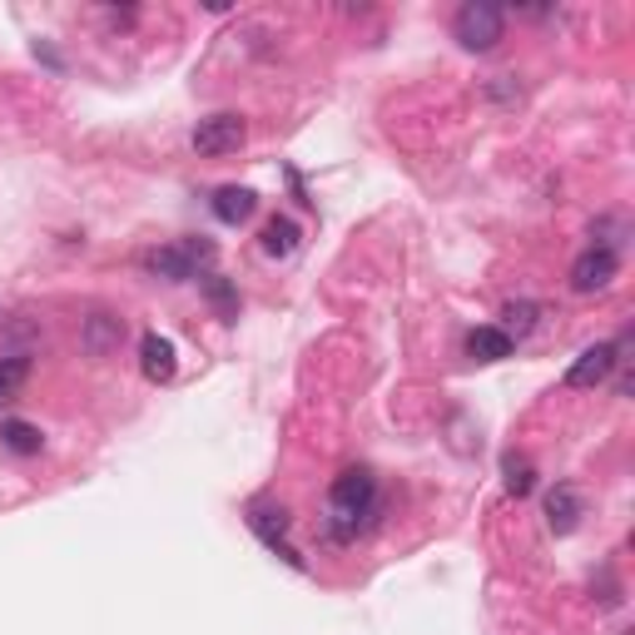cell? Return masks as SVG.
<instances>
[{
  "mask_svg": "<svg viewBox=\"0 0 635 635\" xmlns=\"http://www.w3.org/2000/svg\"><path fill=\"white\" fill-rule=\"evenodd\" d=\"M208 263H214V244H208V238H179V244L154 248V254L144 258L149 273L169 278V283H189V278H204Z\"/></svg>",
  "mask_w": 635,
  "mask_h": 635,
  "instance_id": "obj_1",
  "label": "cell"
},
{
  "mask_svg": "<svg viewBox=\"0 0 635 635\" xmlns=\"http://www.w3.org/2000/svg\"><path fill=\"white\" fill-rule=\"evenodd\" d=\"M506 30V10L492 6V0H466L452 15V35L462 50H492Z\"/></svg>",
  "mask_w": 635,
  "mask_h": 635,
  "instance_id": "obj_2",
  "label": "cell"
},
{
  "mask_svg": "<svg viewBox=\"0 0 635 635\" xmlns=\"http://www.w3.org/2000/svg\"><path fill=\"white\" fill-rule=\"evenodd\" d=\"M288 526H293V516H288L283 506H268V502H254V506H248V531H254L258 541L268 546V551L283 556V561L293 566V571H303L308 561L293 551V546H288Z\"/></svg>",
  "mask_w": 635,
  "mask_h": 635,
  "instance_id": "obj_3",
  "label": "cell"
},
{
  "mask_svg": "<svg viewBox=\"0 0 635 635\" xmlns=\"http://www.w3.org/2000/svg\"><path fill=\"white\" fill-rule=\"evenodd\" d=\"M327 502H333V512H353V516L377 512V476L367 466H347V472L333 476Z\"/></svg>",
  "mask_w": 635,
  "mask_h": 635,
  "instance_id": "obj_4",
  "label": "cell"
},
{
  "mask_svg": "<svg viewBox=\"0 0 635 635\" xmlns=\"http://www.w3.org/2000/svg\"><path fill=\"white\" fill-rule=\"evenodd\" d=\"M248 139V125H244V115H208V119H198L194 125V149L204 159H218V154H234L238 144Z\"/></svg>",
  "mask_w": 635,
  "mask_h": 635,
  "instance_id": "obj_5",
  "label": "cell"
},
{
  "mask_svg": "<svg viewBox=\"0 0 635 635\" xmlns=\"http://www.w3.org/2000/svg\"><path fill=\"white\" fill-rule=\"evenodd\" d=\"M615 273H621V254H615V248H595L591 244L571 263V288H575V293H605V288L615 283Z\"/></svg>",
  "mask_w": 635,
  "mask_h": 635,
  "instance_id": "obj_6",
  "label": "cell"
},
{
  "mask_svg": "<svg viewBox=\"0 0 635 635\" xmlns=\"http://www.w3.org/2000/svg\"><path fill=\"white\" fill-rule=\"evenodd\" d=\"M625 337L621 343H595V347H585L581 357H575L571 367H566V387H595V383H605L611 377V367L615 363H625Z\"/></svg>",
  "mask_w": 635,
  "mask_h": 635,
  "instance_id": "obj_7",
  "label": "cell"
},
{
  "mask_svg": "<svg viewBox=\"0 0 635 635\" xmlns=\"http://www.w3.org/2000/svg\"><path fill=\"white\" fill-rule=\"evenodd\" d=\"M581 516H585V502L571 482H556L551 492H546V526H551L556 536H571L575 526H581Z\"/></svg>",
  "mask_w": 635,
  "mask_h": 635,
  "instance_id": "obj_8",
  "label": "cell"
},
{
  "mask_svg": "<svg viewBox=\"0 0 635 635\" xmlns=\"http://www.w3.org/2000/svg\"><path fill=\"white\" fill-rule=\"evenodd\" d=\"M174 367H179V357H174V343H169V337H159V333L139 337V373H144L149 383H169Z\"/></svg>",
  "mask_w": 635,
  "mask_h": 635,
  "instance_id": "obj_9",
  "label": "cell"
},
{
  "mask_svg": "<svg viewBox=\"0 0 635 635\" xmlns=\"http://www.w3.org/2000/svg\"><path fill=\"white\" fill-rule=\"evenodd\" d=\"M254 208H258V194H254V189H244V184H224L214 194V218H218V224H244V218H254Z\"/></svg>",
  "mask_w": 635,
  "mask_h": 635,
  "instance_id": "obj_10",
  "label": "cell"
},
{
  "mask_svg": "<svg viewBox=\"0 0 635 635\" xmlns=\"http://www.w3.org/2000/svg\"><path fill=\"white\" fill-rule=\"evenodd\" d=\"M512 337L502 333V327H472V333H466V357H476V363H502V357H512Z\"/></svg>",
  "mask_w": 635,
  "mask_h": 635,
  "instance_id": "obj_11",
  "label": "cell"
},
{
  "mask_svg": "<svg viewBox=\"0 0 635 635\" xmlns=\"http://www.w3.org/2000/svg\"><path fill=\"white\" fill-rule=\"evenodd\" d=\"M119 337H125V318H115V313H89L85 318V353L105 357L109 347H119Z\"/></svg>",
  "mask_w": 635,
  "mask_h": 635,
  "instance_id": "obj_12",
  "label": "cell"
},
{
  "mask_svg": "<svg viewBox=\"0 0 635 635\" xmlns=\"http://www.w3.org/2000/svg\"><path fill=\"white\" fill-rule=\"evenodd\" d=\"M0 446L15 456H40V446H45V437H40L35 422H20V417H10V422H0Z\"/></svg>",
  "mask_w": 635,
  "mask_h": 635,
  "instance_id": "obj_13",
  "label": "cell"
},
{
  "mask_svg": "<svg viewBox=\"0 0 635 635\" xmlns=\"http://www.w3.org/2000/svg\"><path fill=\"white\" fill-rule=\"evenodd\" d=\"M298 238H303V228H298L288 214L268 218V224H263V254L268 258H288L298 248Z\"/></svg>",
  "mask_w": 635,
  "mask_h": 635,
  "instance_id": "obj_14",
  "label": "cell"
},
{
  "mask_svg": "<svg viewBox=\"0 0 635 635\" xmlns=\"http://www.w3.org/2000/svg\"><path fill=\"white\" fill-rule=\"evenodd\" d=\"M536 323H541V303H531V298L502 308V333L512 337V343H516V337H526V333H536Z\"/></svg>",
  "mask_w": 635,
  "mask_h": 635,
  "instance_id": "obj_15",
  "label": "cell"
},
{
  "mask_svg": "<svg viewBox=\"0 0 635 635\" xmlns=\"http://www.w3.org/2000/svg\"><path fill=\"white\" fill-rule=\"evenodd\" d=\"M373 526H377V512H363V516L333 512V516H327V536H333V541H357V536H367Z\"/></svg>",
  "mask_w": 635,
  "mask_h": 635,
  "instance_id": "obj_16",
  "label": "cell"
},
{
  "mask_svg": "<svg viewBox=\"0 0 635 635\" xmlns=\"http://www.w3.org/2000/svg\"><path fill=\"white\" fill-rule=\"evenodd\" d=\"M198 288H204V298L218 308V318H234L238 313V293H234V283H228V278L204 273V278H198Z\"/></svg>",
  "mask_w": 635,
  "mask_h": 635,
  "instance_id": "obj_17",
  "label": "cell"
},
{
  "mask_svg": "<svg viewBox=\"0 0 635 635\" xmlns=\"http://www.w3.org/2000/svg\"><path fill=\"white\" fill-rule=\"evenodd\" d=\"M502 476H506V492H512V496H531L536 472H531V462H526V456L506 452V456H502Z\"/></svg>",
  "mask_w": 635,
  "mask_h": 635,
  "instance_id": "obj_18",
  "label": "cell"
},
{
  "mask_svg": "<svg viewBox=\"0 0 635 635\" xmlns=\"http://www.w3.org/2000/svg\"><path fill=\"white\" fill-rule=\"evenodd\" d=\"M25 377H30V357H6V363H0V387H6V397L10 392H15V387L20 383H25Z\"/></svg>",
  "mask_w": 635,
  "mask_h": 635,
  "instance_id": "obj_19",
  "label": "cell"
},
{
  "mask_svg": "<svg viewBox=\"0 0 635 635\" xmlns=\"http://www.w3.org/2000/svg\"><path fill=\"white\" fill-rule=\"evenodd\" d=\"M0 402H6V387H0Z\"/></svg>",
  "mask_w": 635,
  "mask_h": 635,
  "instance_id": "obj_20",
  "label": "cell"
}]
</instances>
